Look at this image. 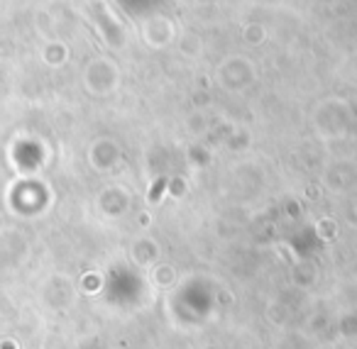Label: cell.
Wrapping results in <instances>:
<instances>
[{
    "label": "cell",
    "instance_id": "cell-1",
    "mask_svg": "<svg viewBox=\"0 0 357 349\" xmlns=\"http://www.w3.org/2000/svg\"><path fill=\"white\" fill-rule=\"evenodd\" d=\"M162 186H164V181H159L157 186H154V191H152V198H157V196H159V191H162Z\"/></svg>",
    "mask_w": 357,
    "mask_h": 349
}]
</instances>
